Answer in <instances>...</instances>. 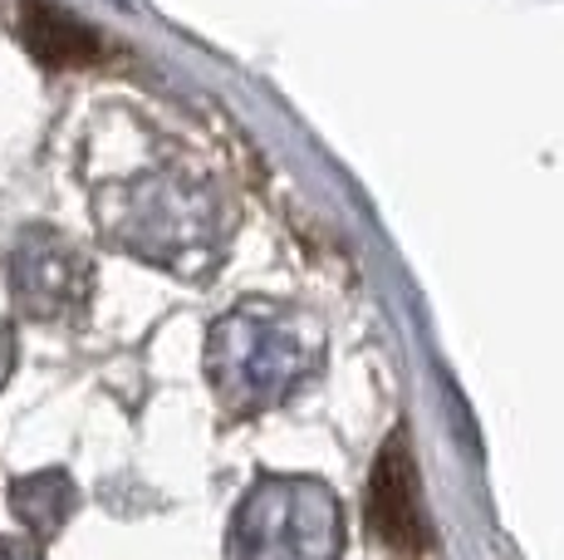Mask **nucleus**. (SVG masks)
<instances>
[{"mask_svg": "<svg viewBox=\"0 0 564 560\" xmlns=\"http://www.w3.org/2000/svg\"><path fill=\"white\" fill-rule=\"evenodd\" d=\"M368 526L393 551H422L427 546V511H422V477L408 457L403 433L388 438L368 477Z\"/></svg>", "mask_w": 564, "mask_h": 560, "instance_id": "obj_1", "label": "nucleus"}, {"mask_svg": "<svg viewBox=\"0 0 564 560\" xmlns=\"http://www.w3.org/2000/svg\"><path fill=\"white\" fill-rule=\"evenodd\" d=\"M20 30H25V45L35 50V60L54 64V69H84L104 55V40L79 15L50 6V0H25Z\"/></svg>", "mask_w": 564, "mask_h": 560, "instance_id": "obj_2", "label": "nucleus"}]
</instances>
